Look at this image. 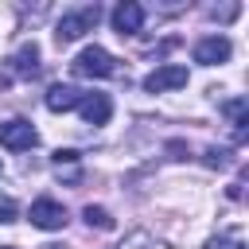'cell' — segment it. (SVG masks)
<instances>
[{
  "label": "cell",
  "instance_id": "obj_1",
  "mask_svg": "<svg viewBox=\"0 0 249 249\" xmlns=\"http://www.w3.org/2000/svg\"><path fill=\"white\" fill-rule=\"evenodd\" d=\"M97 19H101V8H97V4H82V8L62 12V19L54 23V39H58V47H62V43L82 39L86 31H93V27H97Z\"/></svg>",
  "mask_w": 249,
  "mask_h": 249
},
{
  "label": "cell",
  "instance_id": "obj_2",
  "mask_svg": "<svg viewBox=\"0 0 249 249\" xmlns=\"http://www.w3.org/2000/svg\"><path fill=\"white\" fill-rule=\"evenodd\" d=\"M70 70H74L78 78H113V74H117V58H113L105 47H86V51L70 62Z\"/></svg>",
  "mask_w": 249,
  "mask_h": 249
},
{
  "label": "cell",
  "instance_id": "obj_3",
  "mask_svg": "<svg viewBox=\"0 0 249 249\" xmlns=\"http://www.w3.org/2000/svg\"><path fill=\"white\" fill-rule=\"evenodd\" d=\"M16 74H19V78H35V74H39V47H35V43H23V47L8 58V66L0 70V89H8Z\"/></svg>",
  "mask_w": 249,
  "mask_h": 249
},
{
  "label": "cell",
  "instance_id": "obj_4",
  "mask_svg": "<svg viewBox=\"0 0 249 249\" xmlns=\"http://www.w3.org/2000/svg\"><path fill=\"white\" fill-rule=\"evenodd\" d=\"M0 144H4V148H12V152H27V148H35V144H39V132L31 128V121L12 117V121H4V124H0Z\"/></svg>",
  "mask_w": 249,
  "mask_h": 249
},
{
  "label": "cell",
  "instance_id": "obj_5",
  "mask_svg": "<svg viewBox=\"0 0 249 249\" xmlns=\"http://www.w3.org/2000/svg\"><path fill=\"white\" fill-rule=\"evenodd\" d=\"M27 218H31L35 230H62V226H66V206H62L58 198H47V195H43V198L31 202Z\"/></svg>",
  "mask_w": 249,
  "mask_h": 249
},
{
  "label": "cell",
  "instance_id": "obj_6",
  "mask_svg": "<svg viewBox=\"0 0 249 249\" xmlns=\"http://www.w3.org/2000/svg\"><path fill=\"white\" fill-rule=\"evenodd\" d=\"M179 86H187V66H179V62L156 66V70L144 78V89H148V93H167V89H179Z\"/></svg>",
  "mask_w": 249,
  "mask_h": 249
},
{
  "label": "cell",
  "instance_id": "obj_7",
  "mask_svg": "<svg viewBox=\"0 0 249 249\" xmlns=\"http://www.w3.org/2000/svg\"><path fill=\"white\" fill-rule=\"evenodd\" d=\"M144 27V8L136 4V0H121L117 8H113V31L124 39V35H136Z\"/></svg>",
  "mask_w": 249,
  "mask_h": 249
},
{
  "label": "cell",
  "instance_id": "obj_8",
  "mask_svg": "<svg viewBox=\"0 0 249 249\" xmlns=\"http://www.w3.org/2000/svg\"><path fill=\"white\" fill-rule=\"evenodd\" d=\"M230 39L226 35H206V39H198L195 43V62H202V66H218V62H226L230 58Z\"/></svg>",
  "mask_w": 249,
  "mask_h": 249
},
{
  "label": "cell",
  "instance_id": "obj_9",
  "mask_svg": "<svg viewBox=\"0 0 249 249\" xmlns=\"http://www.w3.org/2000/svg\"><path fill=\"white\" fill-rule=\"evenodd\" d=\"M78 109H82L86 124H105V121L113 117V101H109V93H82Z\"/></svg>",
  "mask_w": 249,
  "mask_h": 249
},
{
  "label": "cell",
  "instance_id": "obj_10",
  "mask_svg": "<svg viewBox=\"0 0 249 249\" xmlns=\"http://www.w3.org/2000/svg\"><path fill=\"white\" fill-rule=\"evenodd\" d=\"M47 109L51 113H70V109H78V101H82V89H74V86H62V82H54L51 89H47Z\"/></svg>",
  "mask_w": 249,
  "mask_h": 249
},
{
  "label": "cell",
  "instance_id": "obj_11",
  "mask_svg": "<svg viewBox=\"0 0 249 249\" xmlns=\"http://www.w3.org/2000/svg\"><path fill=\"white\" fill-rule=\"evenodd\" d=\"M78 152L74 148H58L54 156H51V163H54V171H58V179H66V183H78L82 179V167H78Z\"/></svg>",
  "mask_w": 249,
  "mask_h": 249
},
{
  "label": "cell",
  "instance_id": "obj_12",
  "mask_svg": "<svg viewBox=\"0 0 249 249\" xmlns=\"http://www.w3.org/2000/svg\"><path fill=\"white\" fill-rule=\"evenodd\" d=\"M226 117H230V124H233V140L241 144V140H245V124H249V105H245V97L226 101Z\"/></svg>",
  "mask_w": 249,
  "mask_h": 249
},
{
  "label": "cell",
  "instance_id": "obj_13",
  "mask_svg": "<svg viewBox=\"0 0 249 249\" xmlns=\"http://www.w3.org/2000/svg\"><path fill=\"white\" fill-rule=\"evenodd\" d=\"M202 249H245V241H241V230H226V233L206 237V245H202Z\"/></svg>",
  "mask_w": 249,
  "mask_h": 249
},
{
  "label": "cell",
  "instance_id": "obj_14",
  "mask_svg": "<svg viewBox=\"0 0 249 249\" xmlns=\"http://www.w3.org/2000/svg\"><path fill=\"white\" fill-rule=\"evenodd\" d=\"M82 214H86V222H89V226H97V230H113V218H109V210H105V206H86Z\"/></svg>",
  "mask_w": 249,
  "mask_h": 249
},
{
  "label": "cell",
  "instance_id": "obj_15",
  "mask_svg": "<svg viewBox=\"0 0 249 249\" xmlns=\"http://www.w3.org/2000/svg\"><path fill=\"white\" fill-rule=\"evenodd\" d=\"M16 214H19L16 198H12V195H0V222L8 226V222H16Z\"/></svg>",
  "mask_w": 249,
  "mask_h": 249
},
{
  "label": "cell",
  "instance_id": "obj_16",
  "mask_svg": "<svg viewBox=\"0 0 249 249\" xmlns=\"http://www.w3.org/2000/svg\"><path fill=\"white\" fill-rule=\"evenodd\" d=\"M206 163H210V167H218V163H226V152H214V148H206Z\"/></svg>",
  "mask_w": 249,
  "mask_h": 249
},
{
  "label": "cell",
  "instance_id": "obj_17",
  "mask_svg": "<svg viewBox=\"0 0 249 249\" xmlns=\"http://www.w3.org/2000/svg\"><path fill=\"white\" fill-rule=\"evenodd\" d=\"M43 249H62V245H43Z\"/></svg>",
  "mask_w": 249,
  "mask_h": 249
},
{
  "label": "cell",
  "instance_id": "obj_18",
  "mask_svg": "<svg viewBox=\"0 0 249 249\" xmlns=\"http://www.w3.org/2000/svg\"><path fill=\"white\" fill-rule=\"evenodd\" d=\"M0 249H16V245H0Z\"/></svg>",
  "mask_w": 249,
  "mask_h": 249
}]
</instances>
